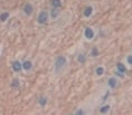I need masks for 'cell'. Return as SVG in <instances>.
<instances>
[{
    "label": "cell",
    "mask_w": 132,
    "mask_h": 115,
    "mask_svg": "<svg viewBox=\"0 0 132 115\" xmlns=\"http://www.w3.org/2000/svg\"><path fill=\"white\" fill-rule=\"evenodd\" d=\"M51 5L53 8H61L62 7V0H52Z\"/></svg>",
    "instance_id": "16"
},
{
    "label": "cell",
    "mask_w": 132,
    "mask_h": 115,
    "mask_svg": "<svg viewBox=\"0 0 132 115\" xmlns=\"http://www.w3.org/2000/svg\"><path fill=\"white\" fill-rule=\"evenodd\" d=\"M9 16H10V14H9L8 11H4V12H1V22H6L8 20V18H9Z\"/></svg>",
    "instance_id": "18"
},
{
    "label": "cell",
    "mask_w": 132,
    "mask_h": 115,
    "mask_svg": "<svg viewBox=\"0 0 132 115\" xmlns=\"http://www.w3.org/2000/svg\"><path fill=\"white\" fill-rule=\"evenodd\" d=\"M48 19H49V14L46 10H42V11H39V14L37 16V22L39 25H45V24H47V21H48Z\"/></svg>",
    "instance_id": "2"
},
{
    "label": "cell",
    "mask_w": 132,
    "mask_h": 115,
    "mask_svg": "<svg viewBox=\"0 0 132 115\" xmlns=\"http://www.w3.org/2000/svg\"><path fill=\"white\" fill-rule=\"evenodd\" d=\"M114 76H117V77H120V78H123L125 77V75H124V73H121V72H119V70H115L114 72Z\"/></svg>",
    "instance_id": "20"
},
{
    "label": "cell",
    "mask_w": 132,
    "mask_h": 115,
    "mask_svg": "<svg viewBox=\"0 0 132 115\" xmlns=\"http://www.w3.org/2000/svg\"><path fill=\"white\" fill-rule=\"evenodd\" d=\"M76 59L78 61V64H85V63H86L87 58H86V55H85V54H78Z\"/></svg>",
    "instance_id": "12"
},
{
    "label": "cell",
    "mask_w": 132,
    "mask_h": 115,
    "mask_svg": "<svg viewBox=\"0 0 132 115\" xmlns=\"http://www.w3.org/2000/svg\"><path fill=\"white\" fill-rule=\"evenodd\" d=\"M22 11H24V14L26 16H28V17H30V16L32 15V12H34V6H32L31 4H29V2H27L24 8H22Z\"/></svg>",
    "instance_id": "3"
},
{
    "label": "cell",
    "mask_w": 132,
    "mask_h": 115,
    "mask_svg": "<svg viewBox=\"0 0 132 115\" xmlns=\"http://www.w3.org/2000/svg\"><path fill=\"white\" fill-rule=\"evenodd\" d=\"M59 15H61V11L58 10V8H53L51 10V12H49V16H51L52 19H56Z\"/></svg>",
    "instance_id": "10"
},
{
    "label": "cell",
    "mask_w": 132,
    "mask_h": 115,
    "mask_svg": "<svg viewBox=\"0 0 132 115\" xmlns=\"http://www.w3.org/2000/svg\"><path fill=\"white\" fill-rule=\"evenodd\" d=\"M104 67L103 66H97L96 68H95V74H96V76H102V75L104 74Z\"/></svg>",
    "instance_id": "17"
},
{
    "label": "cell",
    "mask_w": 132,
    "mask_h": 115,
    "mask_svg": "<svg viewBox=\"0 0 132 115\" xmlns=\"http://www.w3.org/2000/svg\"><path fill=\"white\" fill-rule=\"evenodd\" d=\"M127 63L132 66V55H129L128 57H127Z\"/></svg>",
    "instance_id": "21"
},
{
    "label": "cell",
    "mask_w": 132,
    "mask_h": 115,
    "mask_svg": "<svg viewBox=\"0 0 132 115\" xmlns=\"http://www.w3.org/2000/svg\"><path fill=\"white\" fill-rule=\"evenodd\" d=\"M117 70L121 72V73H125V72H127V67L124 66V64L119 61V63H117Z\"/></svg>",
    "instance_id": "15"
},
{
    "label": "cell",
    "mask_w": 132,
    "mask_h": 115,
    "mask_svg": "<svg viewBox=\"0 0 132 115\" xmlns=\"http://www.w3.org/2000/svg\"><path fill=\"white\" fill-rule=\"evenodd\" d=\"M10 87L12 88V90H18L19 87H20V82H19L18 78H14L10 84Z\"/></svg>",
    "instance_id": "11"
},
{
    "label": "cell",
    "mask_w": 132,
    "mask_h": 115,
    "mask_svg": "<svg viewBox=\"0 0 132 115\" xmlns=\"http://www.w3.org/2000/svg\"><path fill=\"white\" fill-rule=\"evenodd\" d=\"M109 96H110V91H108V92H106V94H104V96H103V98H102V100L105 102V101L108 100V97H109Z\"/></svg>",
    "instance_id": "22"
},
{
    "label": "cell",
    "mask_w": 132,
    "mask_h": 115,
    "mask_svg": "<svg viewBox=\"0 0 132 115\" xmlns=\"http://www.w3.org/2000/svg\"><path fill=\"white\" fill-rule=\"evenodd\" d=\"M110 110H111V105L105 104V105H103V106H101V108L98 111H100L101 114H106V113H109V111Z\"/></svg>",
    "instance_id": "13"
},
{
    "label": "cell",
    "mask_w": 132,
    "mask_h": 115,
    "mask_svg": "<svg viewBox=\"0 0 132 115\" xmlns=\"http://www.w3.org/2000/svg\"><path fill=\"white\" fill-rule=\"evenodd\" d=\"M67 64H68V63H67V58H66L64 55L57 56V57L55 58V61H54V69H55V73H56V74L62 73V72L66 68Z\"/></svg>",
    "instance_id": "1"
},
{
    "label": "cell",
    "mask_w": 132,
    "mask_h": 115,
    "mask_svg": "<svg viewBox=\"0 0 132 115\" xmlns=\"http://www.w3.org/2000/svg\"><path fill=\"white\" fill-rule=\"evenodd\" d=\"M84 114H86V112H85L83 108H78V110L74 112V115H84Z\"/></svg>",
    "instance_id": "19"
},
{
    "label": "cell",
    "mask_w": 132,
    "mask_h": 115,
    "mask_svg": "<svg viewBox=\"0 0 132 115\" xmlns=\"http://www.w3.org/2000/svg\"><path fill=\"white\" fill-rule=\"evenodd\" d=\"M108 86L111 88V90H114V88L118 87V79L117 76H112L108 79Z\"/></svg>",
    "instance_id": "6"
},
{
    "label": "cell",
    "mask_w": 132,
    "mask_h": 115,
    "mask_svg": "<svg viewBox=\"0 0 132 115\" xmlns=\"http://www.w3.org/2000/svg\"><path fill=\"white\" fill-rule=\"evenodd\" d=\"M32 66H34V64H32L31 60L26 59V60L22 61V69L25 72H30L32 69Z\"/></svg>",
    "instance_id": "7"
},
{
    "label": "cell",
    "mask_w": 132,
    "mask_h": 115,
    "mask_svg": "<svg viewBox=\"0 0 132 115\" xmlns=\"http://www.w3.org/2000/svg\"><path fill=\"white\" fill-rule=\"evenodd\" d=\"M94 36H95V32H94V30L91 27H86V28H85V30H84V37L86 38L87 40H92V39L94 38Z\"/></svg>",
    "instance_id": "5"
},
{
    "label": "cell",
    "mask_w": 132,
    "mask_h": 115,
    "mask_svg": "<svg viewBox=\"0 0 132 115\" xmlns=\"http://www.w3.org/2000/svg\"><path fill=\"white\" fill-rule=\"evenodd\" d=\"M93 11H94V8L93 6H86L83 10V16L85 18H90L92 15H93Z\"/></svg>",
    "instance_id": "8"
},
{
    "label": "cell",
    "mask_w": 132,
    "mask_h": 115,
    "mask_svg": "<svg viewBox=\"0 0 132 115\" xmlns=\"http://www.w3.org/2000/svg\"><path fill=\"white\" fill-rule=\"evenodd\" d=\"M47 103H48V97L47 96H45V95H42V96L38 97V104H39V106L45 107L46 105H47Z\"/></svg>",
    "instance_id": "9"
},
{
    "label": "cell",
    "mask_w": 132,
    "mask_h": 115,
    "mask_svg": "<svg viewBox=\"0 0 132 115\" xmlns=\"http://www.w3.org/2000/svg\"><path fill=\"white\" fill-rule=\"evenodd\" d=\"M11 69L15 73H20L22 70V63H20L19 60H14L11 63Z\"/></svg>",
    "instance_id": "4"
},
{
    "label": "cell",
    "mask_w": 132,
    "mask_h": 115,
    "mask_svg": "<svg viewBox=\"0 0 132 115\" xmlns=\"http://www.w3.org/2000/svg\"><path fill=\"white\" fill-rule=\"evenodd\" d=\"M100 55V50H98V48L96 47V46H95V47H93L91 49V51H90V56L91 57H97V56Z\"/></svg>",
    "instance_id": "14"
}]
</instances>
